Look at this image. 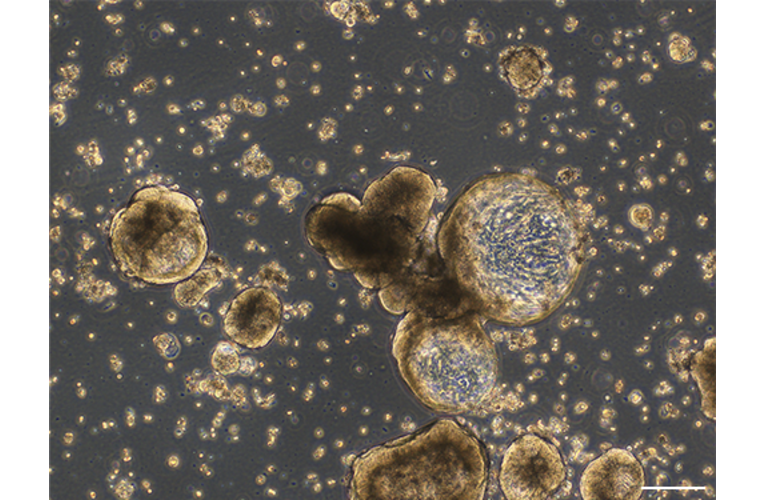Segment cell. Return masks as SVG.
Here are the masks:
<instances>
[{
  "label": "cell",
  "mask_w": 765,
  "mask_h": 500,
  "mask_svg": "<svg viewBox=\"0 0 765 500\" xmlns=\"http://www.w3.org/2000/svg\"><path fill=\"white\" fill-rule=\"evenodd\" d=\"M579 243L562 200L517 174L473 186L438 235L440 255L471 305L510 326L536 322L559 304L577 272Z\"/></svg>",
  "instance_id": "6da1fadb"
},
{
  "label": "cell",
  "mask_w": 765,
  "mask_h": 500,
  "mask_svg": "<svg viewBox=\"0 0 765 500\" xmlns=\"http://www.w3.org/2000/svg\"><path fill=\"white\" fill-rule=\"evenodd\" d=\"M367 468L369 491L389 499L481 500L489 477L485 446L452 419L375 450Z\"/></svg>",
  "instance_id": "3957f363"
},
{
  "label": "cell",
  "mask_w": 765,
  "mask_h": 500,
  "mask_svg": "<svg viewBox=\"0 0 765 500\" xmlns=\"http://www.w3.org/2000/svg\"><path fill=\"white\" fill-rule=\"evenodd\" d=\"M394 354L413 394L436 412L474 411L497 384L496 348L476 313L410 312L398 328Z\"/></svg>",
  "instance_id": "7a4b0ae2"
},
{
  "label": "cell",
  "mask_w": 765,
  "mask_h": 500,
  "mask_svg": "<svg viewBox=\"0 0 765 500\" xmlns=\"http://www.w3.org/2000/svg\"><path fill=\"white\" fill-rule=\"evenodd\" d=\"M109 243L124 273L159 284L189 276L207 250L194 201L164 186H148L133 195L114 216Z\"/></svg>",
  "instance_id": "277c9868"
},
{
  "label": "cell",
  "mask_w": 765,
  "mask_h": 500,
  "mask_svg": "<svg viewBox=\"0 0 765 500\" xmlns=\"http://www.w3.org/2000/svg\"><path fill=\"white\" fill-rule=\"evenodd\" d=\"M565 479L557 448L535 433L511 442L503 454L499 486L508 500H539L552 496Z\"/></svg>",
  "instance_id": "5b68a950"
}]
</instances>
